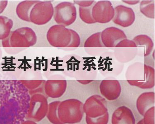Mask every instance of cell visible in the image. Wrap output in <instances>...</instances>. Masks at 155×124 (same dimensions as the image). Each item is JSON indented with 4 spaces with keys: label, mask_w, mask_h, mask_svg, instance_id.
<instances>
[{
    "label": "cell",
    "mask_w": 155,
    "mask_h": 124,
    "mask_svg": "<svg viewBox=\"0 0 155 124\" xmlns=\"http://www.w3.org/2000/svg\"><path fill=\"white\" fill-rule=\"evenodd\" d=\"M125 78L127 83L132 86L142 90L152 89L155 86V69L141 62H135L127 67Z\"/></svg>",
    "instance_id": "cell-1"
},
{
    "label": "cell",
    "mask_w": 155,
    "mask_h": 124,
    "mask_svg": "<svg viewBox=\"0 0 155 124\" xmlns=\"http://www.w3.org/2000/svg\"><path fill=\"white\" fill-rule=\"evenodd\" d=\"M87 124H107L109 114L107 102L104 98L98 94L93 95L86 100L83 106Z\"/></svg>",
    "instance_id": "cell-2"
},
{
    "label": "cell",
    "mask_w": 155,
    "mask_h": 124,
    "mask_svg": "<svg viewBox=\"0 0 155 124\" xmlns=\"http://www.w3.org/2000/svg\"><path fill=\"white\" fill-rule=\"evenodd\" d=\"M83 103L78 99H70L60 101L58 113L62 124L78 123L83 119Z\"/></svg>",
    "instance_id": "cell-3"
},
{
    "label": "cell",
    "mask_w": 155,
    "mask_h": 124,
    "mask_svg": "<svg viewBox=\"0 0 155 124\" xmlns=\"http://www.w3.org/2000/svg\"><path fill=\"white\" fill-rule=\"evenodd\" d=\"M98 56L96 65L98 71L102 76L113 77L118 76L123 71L124 64L116 60L113 52L107 51Z\"/></svg>",
    "instance_id": "cell-4"
},
{
    "label": "cell",
    "mask_w": 155,
    "mask_h": 124,
    "mask_svg": "<svg viewBox=\"0 0 155 124\" xmlns=\"http://www.w3.org/2000/svg\"><path fill=\"white\" fill-rule=\"evenodd\" d=\"M7 39L8 48H28L33 47L37 42L35 32L29 27L18 28L11 32Z\"/></svg>",
    "instance_id": "cell-5"
},
{
    "label": "cell",
    "mask_w": 155,
    "mask_h": 124,
    "mask_svg": "<svg viewBox=\"0 0 155 124\" xmlns=\"http://www.w3.org/2000/svg\"><path fill=\"white\" fill-rule=\"evenodd\" d=\"M48 103L46 96L41 93H34L30 98L27 117L34 122H39L46 117Z\"/></svg>",
    "instance_id": "cell-6"
},
{
    "label": "cell",
    "mask_w": 155,
    "mask_h": 124,
    "mask_svg": "<svg viewBox=\"0 0 155 124\" xmlns=\"http://www.w3.org/2000/svg\"><path fill=\"white\" fill-rule=\"evenodd\" d=\"M46 39L52 47L68 48L72 39L71 29L63 25H54L48 29Z\"/></svg>",
    "instance_id": "cell-7"
},
{
    "label": "cell",
    "mask_w": 155,
    "mask_h": 124,
    "mask_svg": "<svg viewBox=\"0 0 155 124\" xmlns=\"http://www.w3.org/2000/svg\"><path fill=\"white\" fill-rule=\"evenodd\" d=\"M54 7L50 1H40L31 9L29 20L30 22L38 25H43L48 22L54 16Z\"/></svg>",
    "instance_id": "cell-8"
},
{
    "label": "cell",
    "mask_w": 155,
    "mask_h": 124,
    "mask_svg": "<svg viewBox=\"0 0 155 124\" xmlns=\"http://www.w3.org/2000/svg\"><path fill=\"white\" fill-rule=\"evenodd\" d=\"M77 15L76 8L71 2H61L54 8L53 17L58 24L69 26L75 22Z\"/></svg>",
    "instance_id": "cell-9"
},
{
    "label": "cell",
    "mask_w": 155,
    "mask_h": 124,
    "mask_svg": "<svg viewBox=\"0 0 155 124\" xmlns=\"http://www.w3.org/2000/svg\"><path fill=\"white\" fill-rule=\"evenodd\" d=\"M91 14L96 23H107L112 20L115 10L110 1H99L93 6Z\"/></svg>",
    "instance_id": "cell-10"
},
{
    "label": "cell",
    "mask_w": 155,
    "mask_h": 124,
    "mask_svg": "<svg viewBox=\"0 0 155 124\" xmlns=\"http://www.w3.org/2000/svg\"><path fill=\"white\" fill-rule=\"evenodd\" d=\"M114 10L115 14L112 20L115 24L123 28H127L134 23L136 16L132 8L120 5L115 7Z\"/></svg>",
    "instance_id": "cell-11"
},
{
    "label": "cell",
    "mask_w": 155,
    "mask_h": 124,
    "mask_svg": "<svg viewBox=\"0 0 155 124\" xmlns=\"http://www.w3.org/2000/svg\"><path fill=\"white\" fill-rule=\"evenodd\" d=\"M99 90L102 96L106 100L114 101L118 99L120 96L122 87L117 80L106 79L101 82Z\"/></svg>",
    "instance_id": "cell-12"
},
{
    "label": "cell",
    "mask_w": 155,
    "mask_h": 124,
    "mask_svg": "<svg viewBox=\"0 0 155 124\" xmlns=\"http://www.w3.org/2000/svg\"><path fill=\"white\" fill-rule=\"evenodd\" d=\"M126 39L124 31L116 27L106 28L101 32L102 42L106 48H115L120 41Z\"/></svg>",
    "instance_id": "cell-13"
},
{
    "label": "cell",
    "mask_w": 155,
    "mask_h": 124,
    "mask_svg": "<svg viewBox=\"0 0 155 124\" xmlns=\"http://www.w3.org/2000/svg\"><path fill=\"white\" fill-rule=\"evenodd\" d=\"M67 82L66 80H48L45 82V94L51 99L61 97L66 92Z\"/></svg>",
    "instance_id": "cell-14"
},
{
    "label": "cell",
    "mask_w": 155,
    "mask_h": 124,
    "mask_svg": "<svg viewBox=\"0 0 155 124\" xmlns=\"http://www.w3.org/2000/svg\"><path fill=\"white\" fill-rule=\"evenodd\" d=\"M18 110V101L14 99H10L0 109V124L12 123Z\"/></svg>",
    "instance_id": "cell-15"
},
{
    "label": "cell",
    "mask_w": 155,
    "mask_h": 124,
    "mask_svg": "<svg viewBox=\"0 0 155 124\" xmlns=\"http://www.w3.org/2000/svg\"><path fill=\"white\" fill-rule=\"evenodd\" d=\"M136 119L133 112L128 107L122 106L113 113L111 118L113 124H134Z\"/></svg>",
    "instance_id": "cell-16"
},
{
    "label": "cell",
    "mask_w": 155,
    "mask_h": 124,
    "mask_svg": "<svg viewBox=\"0 0 155 124\" xmlns=\"http://www.w3.org/2000/svg\"><path fill=\"white\" fill-rule=\"evenodd\" d=\"M84 47L87 48L88 54L91 56H99L102 53L106 51L102 42L101 39V32L94 33L88 37L85 41Z\"/></svg>",
    "instance_id": "cell-17"
},
{
    "label": "cell",
    "mask_w": 155,
    "mask_h": 124,
    "mask_svg": "<svg viewBox=\"0 0 155 124\" xmlns=\"http://www.w3.org/2000/svg\"><path fill=\"white\" fill-rule=\"evenodd\" d=\"M137 46V54L142 57H147L152 52L154 43L152 39L146 34H140L133 38Z\"/></svg>",
    "instance_id": "cell-18"
},
{
    "label": "cell",
    "mask_w": 155,
    "mask_h": 124,
    "mask_svg": "<svg viewBox=\"0 0 155 124\" xmlns=\"http://www.w3.org/2000/svg\"><path fill=\"white\" fill-rule=\"evenodd\" d=\"M80 80H92L97 77V70L96 60L92 57H88L84 60L80 70Z\"/></svg>",
    "instance_id": "cell-19"
},
{
    "label": "cell",
    "mask_w": 155,
    "mask_h": 124,
    "mask_svg": "<svg viewBox=\"0 0 155 124\" xmlns=\"http://www.w3.org/2000/svg\"><path fill=\"white\" fill-rule=\"evenodd\" d=\"M155 93L153 92H145L137 99L136 106L139 114L143 116L148 109L155 106Z\"/></svg>",
    "instance_id": "cell-20"
},
{
    "label": "cell",
    "mask_w": 155,
    "mask_h": 124,
    "mask_svg": "<svg viewBox=\"0 0 155 124\" xmlns=\"http://www.w3.org/2000/svg\"><path fill=\"white\" fill-rule=\"evenodd\" d=\"M114 56L116 60L121 64L131 61L137 54V50L134 47H117L114 48Z\"/></svg>",
    "instance_id": "cell-21"
},
{
    "label": "cell",
    "mask_w": 155,
    "mask_h": 124,
    "mask_svg": "<svg viewBox=\"0 0 155 124\" xmlns=\"http://www.w3.org/2000/svg\"><path fill=\"white\" fill-rule=\"evenodd\" d=\"M39 1H24L18 4L16 12L18 17L25 22H30L29 15L34 5Z\"/></svg>",
    "instance_id": "cell-22"
},
{
    "label": "cell",
    "mask_w": 155,
    "mask_h": 124,
    "mask_svg": "<svg viewBox=\"0 0 155 124\" xmlns=\"http://www.w3.org/2000/svg\"><path fill=\"white\" fill-rule=\"evenodd\" d=\"M13 22L5 16H0V40L6 39L11 33Z\"/></svg>",
    "instance_id": "cell-23"
},
{
    "label": "cell",
    "mask_w": 155,
    "mask_h": 124,
    "mask_svg": "<svg viewBox=\"0 0 155 124\" xmlns=\"http://www.w3.org/2000/svg\"><path fill=\"white\" fill-rule=\"evenodd\" d=\"M140 11L143 15L149 18H155V2L152 0L141 1Z\"/></svg>",
    "instance_id": "cell-24"
},
{
    "label": "cell",
    "mask_w": 155,
    "mask_h": 124,
    "mask_svg": "<svg viewBox=\"0 0 155 124\" xmlns=\"http://www.w3.org/2000/svg\"><path fill=\"white\" fill-rule=\"evenodd\" d=\"M60 103V101H54L48 104V112L46 117L51 123L62 124L59 119L58 113V109Z\"/></svg>",
    "instance_id": "cell-25"
},
{
    "label": "cell",
    "mask_w": 155,
    "mask_h": 124,
    "mask_svg": "<svg viewBox=\"0 0 155 124\" xmlns=\"http://www.w3.org/2000/svg\"><path fill=\"white\" fill-rule=\"evenodd\" d=\"M92 6L88 8L79 7V16L81 20L84 23L87 24H93L96 23L92 18L91 11Z\"/></svg>",
    "instance_id": "cell-26"
},
{
    "label": "cell",
    "mask_w": 155,
    "mask_h": 124,
    "mask_svg": "<svg viewBox=\"0 0 155 124\" xmlns=\"http://www.w3.org/2000/svg\"><path fill=\"white\" fill-rule=\"evenodd\" d=\"M143 124H155V106L148 109L143 116Z\"/></svg>",
    "instance_id": "cell-27"
},
{
    "label": "cell",
    "mask_w": 155,
    "mask_h": 124,
    "mask_svg": "<svg viewBox=\"0 0 155 124\" xmlns=\"http://www.w3.org/2000/svg\"><path fill=\"white\" fill-rule=\"evenodd\" d=\"M22 84L29 90V92H35V90L39 89V87L42 84L44 81L42 80H21Z\"/></svg>",
    "instance_id": "cell-28"
},
{
    "label": "cell",
    "mask_w": 155,
    "mask_h": 124,
    "mask_svg": "<svg viewBox=\"0 0 155 124\" xmlns=\"http://www.w3.org/2000/svg\"><path fill=\"white\" fill-rule=\"evenodd\" d=\"M72 34V39L71 43L68 48H78L80 47L81 44V39L78 34L74 30L71 29Z\"/></svg>",
    "instance_id": "cell-29"
},
{
    "label": "cell",
    "mask_w": 155,
    "mask_h": 124,
    "mask_svg": "<svg viewBox=\"0 0 155 124\" xmlns=\"http://www.w3.org/2000/svg\"><path fill=\"white\" fill-rule=\"evenodd\" d=\"M117 47H134L137 48L135 43L132 40L127 39H123L120 41L116 45L115 48Z\"/></svg>",
    "instance_id": "cell-30"
},
{
    "label": "cell",
    "mask_w": 155,
    "mask_h": 124,
    "mask_svg": "<svg viewBox=\"0 0 155 124\" xmlns=\"http://www.w3.org/2000/svg\"><path fill=\"white\" fill-rule=\"evenodd\" d=\"M74 2L80 7L82 8L89 7L95 3V1H74Z\"/></svg>",
    "instance_id": "cell-31"
},
{
    "label": "cell",
    "mask_w": 155,
    "mask_h": 124,
    "mask_svg": "<svg viewBox=\"0 0 155 124\" xmlns=\"http://www.w3.org/2000/svg\"><path fill=\"white\" fill-rule=\"evenodd\" d=\"M8 4V1L6 0L0 1V14L5 11Z\"/></svg>",
    "instance_id": "cell-32"
},
{
    "label": "cell",
    "mask_w": 155,
    "mask_h": 124,
    "mask_svg": "<svg viewBox=\"0 0 155 124\" xmlns=\"http://www.w3.org/2000/svg\"><path fill=\"white\" fill-rule=\"evenodd\" d=\"M122 2L130 5H134L137 4L140 2V1H122Z\"/></svg>",
    "instance_id": "cell-33"
},
{
    "label": "cell",
    "mask_w": 155,
    "mask_h": 124,
    "mask_svg": "<svg viewBox=\"0 0 155 124\" xmlns=\"http://www.w3.org/2000/svg\"><path fill=\"white\" fill-rule=\"evenodd\" d=\"M78 82H80V83L84 85H87V84H89L91 82H93L92 80H78Z\"/></svg>",
    "instance_id": "cell-34"
}]
</instances>
